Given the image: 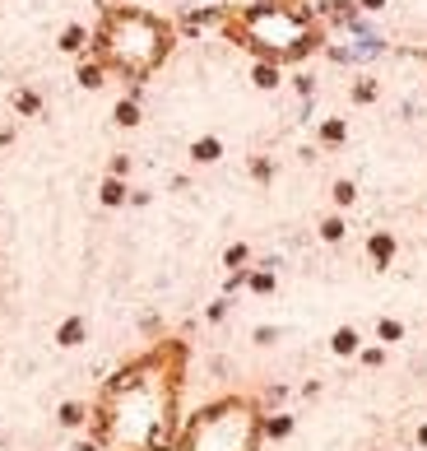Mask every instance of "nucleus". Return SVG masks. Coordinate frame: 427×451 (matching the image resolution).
Returning <instances> with one entry per match:
<instances>
[{"mask_svg":"<svg viewBox=\"0 0 427 451\" xmlns=\"http://www.w3.org/2000/svg\"><path fill=\"white\" fill-rule=\"evenodd\" d=\"M186 344L158 340L107 377L93 405V433L107 451H172L182 433Z\"/></svg>","mask_w":427,"mask_h":451,"instance_id":"f257e3e1","label":"nucleus"},{"mask_svg":"<svg viewBox=\"0 0 427 451\" xmlns=\"http://www.w3.org/2000/svg\"><path fill=\"white\" fill-rule=\"evenodd\" d=\"M223 37L265 65H297L320 51L325 24L302 0H242L223 10Z\"/></svg>","mask_w":427,"mask_h":451,"instance_id":"f03ea898","label":"nucleus"},{"mask_svg":"<svg viewBox=\"0 0 427 451\" xmlns=\"http://www.w3.org/2000/svg\"><path fill=\"white\" fill-rule=\"evenodd\" d=\"M172 51H177V28L144 5H103L89 33V56L107 75H121L130 84L158 75Z\"/></svg>","mask_w":427,"mask_h":451,"instance_id":"7ed1b4c3","label":"nucleus"},{"mask_svg":"<svg viewBox=\"0 0 427 451\" xmlns=\"http://www.w3.org/2000/svg\"><path fill=\"white\" fill-rule=\"evenodd\" d=\"M265 414L246 395H223L182 423L172 451H260Z\"/></svg>","mask_w":427,"mask_h":451,"instance_id":"20e7f679","label":"nucleus"},{"mask_svg":"<svg viewBox=\"0 0 427 451\" xmlns=\"http://www.w3.org/2000/svg\"><path fill=\"white\" fill-rule=\"evenodd\" d=\"M367 251H372V261H376V265H390V256H395V237H390V233H372Z\"/></svg>","mask_w":427,"mask_h":451,"instance_id":"39448f33","label":"nucleus"},{"mask_svg":"<svg viewBox=\"0 0 427 451\" xmlns=\"http://www.w3.org/2000/svg\"><path fill=\"white\" fill-rule=\"evenodd\" d=\"M98 196H103V205H125V201H130V191H125V182H121V177H107Z\"/></svg>","mask_w":427,"mask_h":451,"instance_id":"423d86ee","label":"nucleus"},{"mask_svg":"<svg viewBox=\"0 0 427 451\" xmlns=\"http://www.w3.org/2000/svg\"><path fill=\"white\" fill-rule=\"evenodd\" d=\"M218 154H223V144L214 140V135H204V140H195V144H191V158H195V163H214Z\"/></svg>","mask_w":427,"mask_h":451,"instance_id":"0eeeda50","label":"nucleus"},{"mask_svg":"<svg viewBox=\"0 0 427 451\" xmlns=\"http://www.w3.org/2000/svg\"><path fill=\"white\" fill-rule=\"evenodd\" d=\"M103 79H107V70H103L98 61H93V56H89L84 65H79V84H84V89H103Z\"/></svg>","mask_w":427,"mask_h":451,"instance_id":"6e6552de","label":"nucleus"},{"mask_svg":"<svg viewBox=\"0 0 427 451\" xmlns=\"http://www.w3.org/2000/svg\"><path fill=\"white\" fill-rule=\"evenodd\" d=\"M89 47V33L84 28H65L61 33V51H84Z\"/></svg>","mask_w":427,"mask_h":451,"instance_id":"1a4fd4ad","label":"nucleus"},{"mask_svg":"<svg viewBox=\"0 0 427 451\" xmlns=\"http://www.w3.org/2000/svg\"><path fill=\"white\" fill-rule=\"evenodd\" d=\"M256 84H260V89H274V84H279V65L256 61Z\"/></svg>","mask_w":427,"mask_h":451,"instance_id":"9d476101","label":"nucleus"},{"mask_svg":"<svg viewBox=\"0 0 427 451\" xmlns=\"http://www.w3.org/2000/svg\"><path fill=\"white\" fill-rule=\"evenodd\" d=\"M320 237H325V242H339V237H344V219L330 214L325 223H320Z\"/></svg>","mask_w":427,"mask_h":451,"instance_id":"9b49d317","label":"nucleus"},{"mask_svg":"<svg viewBox=\"0 0 427 451\" xmlns=\"http://www.w3.org/2000/svg\"><path fill=\"white\" fill-rule=\"evenodd\" d=\"M116 121L121 126H139V103H116Z\"/></svg>","mask_w":427,"mask_h":451,"instance_id":"f8f14e48","label":"nucleus"},{"mask_svg":"<svg viewBox=\"0 0 427 451\" xmlns=\"http://www.w3.org/2000/svg\"><path fill=\"white\" fill-rule=\"evenodd\" d=\"M320 140L339 144V140H344V121H325V126H320Z\"/></svg>","mask_w":427,"mask_h":451,"instance_id":"ddd939ff","label":"nucleus"},{"mask_svg":"<svg viewBox=\"0 0 427 451\" xmlns=\"http://www.w3.org/2000/svg\"><path fill=\"white\" fill-rule=\"evenodd\" d=\"M79 335H84V321H65L61 326V344H79Z\"/></svg>","mask_w":427,"mask_h":451,"instance_id":"4468645a","label":"nucleus"},{"mask_svg":"<svg viewBox=\"0 0 427 451\" xmlns=\"http://www.w3.org/2000/svg\"><path fill=\"white\" fill-rule=\"evenodd\" d=\"M353 196H358L353 182H335V205H353Z\"/></svg>","mask_w":427,"mask_h":451,"instance_id":"2eb2a0df","label":"nucleus"},{"mask_svg":"<svg viewBox=\"0 0 427 451\" xmlns=\"http://www.w3.org/2000/svg\"><path fill=\"white\" fill-rule=\"evenodd\" d=\"M353 344H358V335H353V330H339V335H335V349H339V354H349Z\"/></svg>","mask_w":427,"mask_h":451,"instance_id":"dca6fc26","label":"nucleus"},{"mask_svg":"<svg viewBox=\"0 0 427 451\" xmlns=\"http://www.w3.org/2000/svg\"><path fill=\"white\" fill-rule=\"evenodd\" d=\"M246 256H251V251H246L242 242H237V247H228V265H232V270H242V261H246Z\"/></svg>","mask_w":427,"mask_h":451,"instance_id":"f3484780","label":"nucleus"},{"mask_svg":"<svg viewBox=\"0 0 427 451\" xmlns=\"http://www.w3.org/2000/svg\"><path fill=\"white\" fill-rule=\"evenodd\" d=\"M42 103H37V94H19V112H37Z\"/></svg>","mask_w":427,"mask_h":451,"instance_id":"a211bd4d","label":"nucleus"},{"mask_svg":"<svg viewBox=\"0 0 427 451\" xmlns=\"http://www.w3.org/2000/svg\"><path fill=\"white\" fill-rule=\"evenodd\" d=\"M61 419H65V423H79V419H84V409H79V405H65Z\"/></svg>","mask_w":427,"mask_h":451,"instance_id":"6ab92c4d","label":"nucleus"},{"mask_svg":"<svg viewBox=\"0 0 427 451\" xmlns=\"http://www.w3.org/2000/svg\"><path fill=\"white\" fill-rule=\"evenodd\" d=\"M358 5H363V10H381L385 0H358Z\"/></svg>","mask_w":427,"mask_h":451,"instance_id":"aec40b11","label":"nucleus"}]
</instances>
